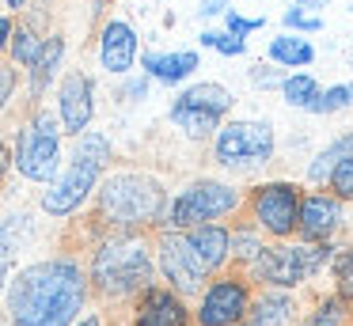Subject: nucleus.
Here are the masks:
<instances>
[{"mask_svg":"<svg viewBox=\"0 0 353 326\" xmlns=\"http://www.w3.org/2000/svg\"><path fill=\"white\" fill-rule=\"evenodd\" d=\"M88 273L72 254L42 258L12 273L4 311L16 326H72L88 307Z\"/></svg>","mask_w":353,"mask_h":326,"instance_id":"f257e3e1","label":"nucleus"},{"mask_svg":"<svg viewBox=\"0 0 353 326\" xmlns=\"http://www.w3.org/2000/svg\"><path fill=\"white\" fill-rule=\"evenodd\" d=\"M88 288L103 300H133L156 285V258L145 232H103L88 254Z\"/></svg>","mask_w":353,"mask_h":326,"instance_id":"f03ea898","label":"nucleus"},{"mask_svg":"<svg viewBox=\"0 0 353 326\" xmlns=\"http://www.w3.org/2000/svg\"><path fill=\"white\" fill-rule=\"evenodd\" d=\"M95 220L103 232H152L163 227L168 186L148 171H110L95 186Z\"/></svg>","mask_w":353,"mask_h":326,"instance_id":"7ed1b4c3","label":"nucleus"},{"mask_svg":"<svg viewBox=\"0 0 353 326\" xmlns=\"http://www.w3.org/2000/svg\"><path fill=\"white\" fill-rule=\"evenodd\" d=\"M110 159H114V144L107 133L88 129V133L72 136L69 163H61V171L46 182L39 205L50 220H69L72 212H80L88 205V197L95 194L99 179L107 174Z\"/></svg>","mask_w":353,"mask_h":326,"instance_id":"20e7f679","label":"nucleus"},{"mask_svg":"<svg viewBox=\"0 0 353 326\" xmlns=\"http://www.w3.org/2000/svg\"><path fill=\"white\" fill-rule=\"evenodd\" d=\"M338 254V243H304V239H281L266 243L243 277L254 288H281V292H296V288L312 285L319 273L330 269Z\"/></svg>","mask_w":353,"mask_h":326,"instance_id":"39448f33","label":"nucleus"},{"mask_svg":"<svg viewBox=\"0 0 353 326\" xmlns=\"http://www.w3.org/2000/svg\"><path fill=\"white\" fill-rule=\"evenodd\" d=\"M239 212H243V186H236L232 179L201 174V179H190L168 201L163 227L168 232H190V227H201V224L236 220Z\"/></svg>","mask_w":353,"mask_h":326,"instance_id":"423d86ee","label":"nucleus"},{"mask_svg":"<svg viewBox=\"0 0 353 326\" xmlns=\"http://www.w3.org/2000/svg\"><path fill=\"white\" fill-rule=\"evenodd\" d=\"M209 144H213V163L228 174L266 171L277 156V133L270 118H228Z\"/></svg>","mask_w":353,"mask_h":326,"instance_id":"0eeeda50","label":"nucleus"},{"mask_svg":"<svg viewBox=\"0 0 353 326\" xmlns=\"http://www.w3.org/2000/svg\"><path fill=\"white\" fill-rule=\"evenodd\" d=\"M236 95L221 80H190L175 91L168 106V118L186 141H213V133L232 118Z\"/></svg>","mask_w":353,"mask_h":326,"instance_id":"6e6552de","label":"nucleus"},{"mask_svg":"<svg viewBox=\"0 0 353 326\" xmlns=\"http://www.w3.org/2000/svg\"><path fill=\"white\" fill-rule=\"evenodd\" d=\"M304 186L292 179H262L251 190H243V212L247 224H254L266 243L296 239V216Z\"/></svg>","mask_w":353,"mask_h":326,"instance_id":"1a4fd4ad","label":"nucleus"},{"mask_svg":"<svg viewBox=\"0 0 353 326\" xmlns=\"http://www.w3.org/2000/svg\"><path fill=\"white\" fill-rule=\"evenodd\" d=\"M61 141H65V133H61V125H57V118L50 110H42V106H34L16 133L12 167H16L27 182H42V186H46L65 163Z\"/></svg>","mask_w":353,"mask_h":326,"instance_id":"9d476101","label":"nucleus"},{"mask_svg":"<svg viewBox=\"0 0 353 326\" xmlns=\"http://www.w3.org/2000/svg\"><path fill=\"white\" fill-rule=\"evenodd\" d=\"M254 285L243 277L239 269H224L216 277L205 281L198 296H194L190 318L194 326H239L247 318V307H251Z\"/></svg>","mask_w":353,"mask_h":326,"instance_id":"9b49d317","label":"nucleus"},{"mask_svg":"<svg viewBox=\"0 0 353 326\" xmlns=\"http://www.w3.org/2000/svg\"><path fill=\"white\" fill-rule=\"evenodd\" d=\"M152 258H156V273L163 277V285L171 292H179L183 300H190V296H198L205 288L209 277L201 273V265H198V258H194V250H190L183 232L160 227V235L152 243Z\"/></svg>","mask_w":353,"mask_h":326,"instance_id":"f8f14e48","label":"nucleus"},{"mask_svg":"<svg viewBox=\"0 0 353 326\" xmlns=\"http://www.w3.org/2000/svg\"><path fill=\"white\" fill-rule=\"evenodd\" d=\"M141 57V34L125 15H107L95 34V61L107 76H130Z\"/></svg>","mask_w":353,"mask_h":326,"instance_id":"ddd939ff","label":"nucleus"},{"mask_svg":"<svg viewBox=\"0 0 353 326\" xmlns=\"http://www.w3.org/2000/svg\"><path fill=\"white\" fill-rule=\"evenodd\" d=\"M54 118L61 125L65 136H80L92 129L95 118V80L84 68H69V72L57 80V99H54Z\"/></svg>","mask_w":353,"mask_h":326,"instance_id":"4468645a","label":"nucleus"},{"mask_svg":"<svg viewBox=\"0 0 353 326\" xmlns=\"http://www.w3.org/2000/svg\"><path fill=\"white\" fill-rule=\"evenodd\" d=\"M342 227H345V205L323 186L304 190V197H300V216H296V239L338 243Z\"/></svg>","mask_w":353,"mask_h":326,"instance_id":"2eb2a0df","label":"nucleus"},{"mask_svg":"<svg viewBox=\"0 0 353 326\" xmlns=\"http://www.w3.org/2000/svg\"><path fill=\"white\" fill-rule=\"evenodd\" d=\"M130 326H194L190 303L168 285H148L141 296H133Z\"/></svg>","mask_w":353,"mask_h":326,"instance_id":"dca6fc26","label":"nucleus"},{"mask_svg":"<svg viewBox=\"0 0 353 326\" xmlns=\"http://www.w3.org/2000/svg\"><path fill=\"white\" fill-rule=\"evenodd\" d=\"M65 57H69V38H65L61 30H50L42 50H39V57H34L31 68L23 72L27 95H31L34 106H39L42 99L50 95V88H57V80L65 76Z\"/></svg>","mask_w":353,"mask_h":326,"instance_id":"f3484780","label":"nucleus"},{"mask_svg":"<svg viewBox=\"0 0 353 326\" xmlns=\"http://www.w3.org/2000/svg\"><path fill=\"white\" fill-rule=\"evenodd\" d=\"M141 72L152 83L163 88H183L198 76L201 68V50H145L141 53Z\"/></svg>","mask_w":353,"mask_h":326,"instance_id":"a211bd4d","label":"nucleus"},{"mask_svg":"<svg viewBox=\"0 0 353 326\" xmlns=\"http://www.w3.org/2000/svg\"><path fill=\"white\" fill-rule=\"evenodd\" d=\"M300 303L296 292H281V288H254L247 318L239 326H296Z\"/></svg>","mask_w":353,"mask_h":326,"instance_id":"6ab92c4d","label":"nucleus"},{"mask_svg":"<svg viewBox=\"0 0 353 326\" xmlns=\"http://www.w3.org/2000/svg\"><path fill=\"white\" fill-rule=\"evenodd\" d=\"M183 235L190 243V250H194V258H198L205 277H216V273L228 269V224H201V227H190Z\"/></svg>","mask_w":353,"mask_h":326,"instance_id":"aec40b11","label":"nucleus"},{"mask_svg":"<svg viewBox=\"0 0 353 326\" xmlns=\"http://www.w3.org/2000/svg\"><path fill=\"white\" fill-rule=\"evenodd\" d=\"M319 50H315L312 38L304 34H289V30H277L266 42V61L281 72H307V65H315Z\"/></svg>","mask_w":353,"mask_h":326,"instance_id":"412c9836","label":"nucleus"},{"mask_svg":"<svg viewBox=\"0 0 353 326\" xmlns=\"http://www.w3.org/2000/svg\"><path fill=\"white\" fill-rule=\"evenodd\" d=\"M46 34H50V30H42L39 23H31V19H23V15H19L16 30H12V38H8V50H4V61H8V65H16L19 72H27V68H31V61L39 57Z\"/></svg>","mask_w":353,"mask_h":326,"instance_id":"4be33fe9","label":"nucleus"},{"mask_svg":"<svg viewBox=\"0 0 353 326\" xmlns=\"http://www.w3.org/2000/svg\"><path fill=\"white\" fill-rule=\"evenodd\" d=\"M350 323H353V303L342 300L338 292H323L296 318V326H350Z\"/></svg>","mask_w":353,"mask_h":326,"instance_id":"5701e85b","label":"nucleus"},{"mask_svg":"<svg viewBox=\"0 0 353 326\" xmlns=\"http://www.w3.org/2000/svg\"><path fill=\"white\" fill-rule=\"evenodd\" d=\"M266 247V239H262V232L254 224H232L228 227V265L232 269H239L243 273L247 265L254 262V258H259V250Z\"/></svg>","mask_w":353,"mask_h":326,"instance_id":"b1692460","label":"nucleus"},{"mask_svg":"<svg viewBox=\"0 0 353 326\" xmlns=\"http://www.w3.org/2000/svg\"><path fill=\"white\" fill-rule=\"evenodd\" d=\"M323 83L315 80L312 72H285L281 83H277V95H281V103L289 106V110H312V103L319 99Z\"/></svg>","mask_w":353,"mask_h":326,"instance_id":"393cba45","label":"nucleus"},{"mask_svg":"<svg viewBox=\"0 0 353 326\" xmlns=\"http://www.w3.org/2000/svg\"><path fill=\"white\" fill-rule=\"evenodd\" d=\"M198 45L201 50H213V53H221V57H247V38H236V34H228L224 27H201L198 30Z\"/></svg>","mask_w":353,"mask_h":326,"instance_id":"a878e982","label":"nucleus"},{"mask_svg":"<svg viewBox=\"0 0 353 326\" xmlns=\"http://www.w3.org/2000/svg\"><path fill=\"white\" fill-rule=\"evenodd\" d=\"M323 27H327L323 12H307V8H300V4H289V8L281 12V30H289V34L312 38V34H319Z\"/></svg>","mask_w":353,"mask_h":326,"instance_id":"bb28decb","label":"nucleus"},{"mask_svg":"<svg viewBox=\"0 0 353 326\" xmlns=\"http://www.w3.org/2000/svg\"><path fill=\"white\" fill-rule=\"evenodd\" d=\"M350 106H353L350 83H327V88L319 91V99L312 103V110H307V114H315V118H330V114H342V110H350Z\"/></svg>","mask_w":353,"mask_h":326,"instance_id":"cd10ccee","label":"nucleus"},{"mask_svg":"<svg viewBox=\"0 0 353 326\" xmlns=\"http://www.w3.org/2000/svg\"><path fill=\"white\" fill-rule=\"evenodd\" d=\"M327 273L334 277V292L353 303V247H338V254H334Z\"/></svg>","mask_w":353,"mask_h":326,"instance_id":"c85d7f7f","label":"nucleus"},{"mask_svg":"<svg viewBox=\"0 0 353 326\" xmlns=\"http://www.w3.org/2000/svg\"><path fill=\"white\" fill-rule=\"evenodd\" d=\"M323 190H330V194H334L342 205H353V156L338 159V163L330 167L327 186H323Z\"/></svg>","mask_w":353,"mask_h":326,"instance_id":"c756f323","label":"nucleus"},{"mask_svg":"<svg viewBox=\"0 0 353 326\" xmlns=\"http://www.w3.org/2000/svg\"><path fill=\"white\" fill-rule=\"evenodd\" d=\"M221 27L228 30V34L247 38V42H251V34L266 30V15H243L239 8H232V12H224V15H221Z\"/></svg>","mask_w":353,"mask_h":326,"instance_id":"7c9ffc66","label":"nucleus"},{"mask_svg":"<svg viewBox=\"0 0 353 326\" xmlns=\"http://www.w3.org/2000/svg\"><path fill=\"white\" fill-rule=\"evenodd\" d=\"M281 68H274L270 61H254L251 68H247V80L254 83V88H262V91H277V83H281Z\"/></svg>","mask_w":353,"mask_h":326,"instance_id":"2f4dec72","label":"nucleus"},{"mask_svg":"<svg viewBox=\"0 0 353 326\" xmlns=\"http://www.w3.org/2000/svg\"><path fill=\"white\" fill-rule=\"evenodd\" d=\"M148 91H152V80H148L145 72H130V76H122V88H118V95H122V103H145L148 99Z\"/></svg>","mask_w":353,"mask_h":326,"instance_id":"473e14b6","label":"nucleus"},{"mask_svg":"<svg viewBox=\"0 0 353 326\" xmlns=\"http://www.w3.org/2000/svg\"><path fill=\"white\" fill-rule=\"evenodd\" d=\"M19 91V68L8 65V61H0V114L8 110V103L16 99Z\"/></svg>","mask_w":353,"mask_h":326,"instance_id":"72a5a7b5","label":"nucleus"},{"mask_svg":"<svg viewBox=\"0 0 353 326\" xmlns=\"http://www.w3.org/2000/svg\"><path fill=\"white\" fill-rule=\"evenodd\" d=\"M232 8H236V0H198V19L213 23V19H221L224 12H232Z\"/></svg>","mask_w":353,"mask_h":326,"instance_id":"f704fd0d","label":"nucleus"},{"mask_svg":"<svg viewBox=\"0 0 353 326\" xmlns=\"http://www.w3.org/2000/svg\"><path fill=\"white\" fill-rule=\"evenodd\" d=\"M12 30H16V19H12L8 12H0V57H4V50H8V38Z\"/></svg>","mask_w":353,"mask_h":326,"instance_id":"c9c22d12","label":"nucleus"},{"mask_svg":"<svg viewBox=\"0 0 353 326\" xmlns=\"http://www.w3.org/2000/svg\"><path fill=\"white\" fill-rule=\"evenodd\" d=\"M27 8H31V0H0V12H8L12 19H19Z\"/></svg>","mask_w":353,"mask_h":326,"instance_id":"e433bc0d","label":"nucleus"},{"mask_svg":"<svg viewBox=\"0 0 353 326\" xmlns=\"http://www.w3.org/2000/svg\"><path fill=\"white\" fill-rule=\"evenodd\" d=\"M8 171H12V148L0 141V186L8 182Z\"/></svg>","mask_w":353,"mask_h":326,"instance_id":"4c0bfd02","label":"nucleus"},{"mask_svg":"<svg viewBox=\"0 0 353 326\" xmlns=\"http://www.w3.org/2000/svg\"><path fill=\"white\" fill-rule=\"evenodd\" d=\"M8 281H12V258L0 250V296H4V288H8Z\"/></svg>","mask_w":353,"mask_h":326,"instance_id":"58836bf2","label":"nucleus"},{"mask_svg":"<svg viewBox=\"0 0 353 326\" xmlns=\"http://www.w3.org/2000/svg\"><path fill=\"white\" fill-rule=\"evenodd\" d=\"M289 4H300V8H307V12H323L330 0H289Z\"/></svg>","mask_w":353,"mask_h":326,"instance_id":"ea45409f","label":"nucleus"},{"mask_svg":"<svg viewBox=\"0 0 353 326\" xmlns=\"http://www.w3.org/2000/svg\"><path fill=\"white\" fill-rule=\"evenodd\" d=\"M72 326H107V318H103V315H80Z\"/></svg>","mask_w":353,"mask_h":326,"instance_id":"a19ab883","label":"nucleus"},{"mask_svg":"<svg viewBox=\"0 0 353 326\" xmlns=\"http://www.w3.org/2000/svg\"><path fill=\"white\" fill-rule=\"evenodd\" d=\"M92 4H95V8H107V4H110V0H92Z\"/></svg>","mask_w":353,"mask_h":326,"instance_id":"79ce46f5","label":"nucleus"},{"mask_svg":"<svg viewBox=\"0 0 353 326\" xmlns=\"http://www.w3.org/2000/svg\"><path fill=\"white\" fill-rule=\"evenodd\" d=\"M350 15H353V4H350Z\"/></svg>","mask_w":353,"mask_h":326,"instance_id":"37998d69","label":"nucleus"},{"mask_svg":"<svg viewBox=\"0 0 353 326\" xmlns=\"http://www.w3.org/2000/svg\"><path fill=\"white\" fill-rule=\"evenodd\" d=\"M350 326H353V323H350Z\"/></svg>","mask_w":353,"mask_h":326,"instance_id":"c03bdc74","label":"nucleus"}]
</instances>
